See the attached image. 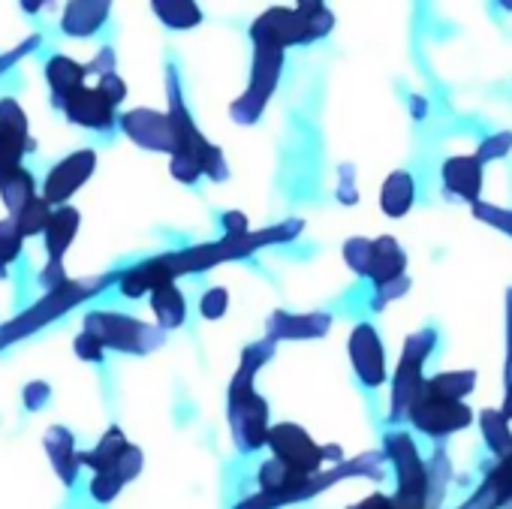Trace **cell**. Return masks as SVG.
<instances>
[{"mask_svg": "<svg viewBox=\"0 0 512 509\" xmlns=\"http://www.w3.org/2000/svg\"><path fill=\"white\" fill-rule=\"evenodd\" d=\"M43 443H46V452H49L52 467H55V473L61 476V482H64V485H73L76 476H79V467H82L73 434H70L64 425H52V428L46 431Z\"/></svg>", "mask_w": 512, "mask_h": 509, "instance_id": "cell-15", "label": "cell"}, {"mask_svg": "<svg viewBox=\"0 0 512 509\" xmlns=\"http://www.w3.org/2000/svg\"><path fill=\"white\" fill-rule=\"evenodd\" d=\"M256 55H253V73H250V85L247 91L235 100L232 106V118L235 121H256L263 115L269 97L278 88L281 79V67H284V49L281 46H269V43H253Z\"/></svg>", "mask_w": 512, "mask_h": 509, "instance_id": "cell-5", "label": "cell"}, {"mask_svg": "<svg viewBox=\"0 0 512 509\" xmlns=\"http://www.w3.org/2000/svg\"><path fill=\"white\" fill-rule=\"evenodd\" d=\"M269 446L275 449V458L287 461L290 467H296V470H302L308 476H314L323 467L326 455H338L341 458V449L338 446H317L311 440V434L305 428L293 425V422L275 425L269 431Z\"/></svg>", "mask_w": 512, "mask_h": 509, "instance_id": "cell-8", "label": "cell"}, {"mask_svg": "<svg viewBox=\"0 0 512 509\" xmlns=\"http://www.w3.org/2000/svg\"><path fill=\"white\" fill-rule=\"evenodd\" d=\"M73 347H76V356H79L82 362H103L106 347H103L91 332H82V335L73 341Z\"/></svg>", "mask_w": 512, "mask_h": 509, "instance_id": "cell-30", "label": "cell"}, {"mask_svg": "<svg viewBox=\"0 0 512 509\" xmlns=\"http://www.w3.org/2000/svg\"><path fill=\"white\" fill-rule=\"evenodd\" d=\"M19 4H22V10H25L28 16H34V13H40V10L49 4V0H19Z\"/></svg>", "mask_w": 512, "mask_h": 509, "instance_id": "cell-36", "label": "cell"}, {"mask_svg": "<svg viewBox=\"0 0 512 509\" xmlns=\"http://www.w3.org/2000/svg\"><path fill=\"white\" fill-rule=\"evenodd\" d=\"M37 142L28 133V115L16 100H0V178L22 166L25 154H31Z\"/></svg>", "mask_w": 512, "mask_h": 509, "instance_id": "cell-9", "label": "cell"}, {"mask_svg": "<svg viewBox=\"0 0 512 509\" xmlns=\"http://www.w3.org/2000/svg\"><path fill=\"white\" fill-rule=\"evenodd\" d=\"M503 416H506V419H512V383H509V389H506V401H503Z\"/></svg>", "mask_w": 512, "mask_h": 509, "instance_id": "cell-38", "label": "cell"}, {"mask_svg": "<svg viewBox=\"0 0 512 509\" xmlns=\"http://www.w3.org/2000/svg\"><path fill=\"white\" fill-rule=\"evenodd\" d=\"M154 16L172 31H190L202 22V10L196 0H151Z\"/></svg>", "mask_w": 512, "mask_h": 509, "instance_id": "cell-21", "label": "cell"}, {"mask_svg": "<svg viewBox=\"0 0 512 509\" xmlns=\"http://www.w3.org/2000/svg\"><path fill=\"white\" fill-rule=\"evenodd\" d=\"M226 305H229L226 290H208L205 299H202V305H199V311H202V317H208V320H220V317L226 314Z\"/></svg>", "mask_w": 512, "mask_h": 509, "instance_id": "cell-31", "label": "cell"}, {"mask_svg": "<svg viewBox=\"0 0 512 509\" xmlns=\"http://www.w3.org/2000/svg\"><path fill=\"white\" fill-rule=\"evenodd\" d=\"M272 356V344H260L250 347L241 359V368L232 380L229 389V425H232V437L235 446L241 452H253L269 443V404L253 392V374L266 359Z\"/></svg>", "mask_w": 512, "mask_h": 509, "instance_id": "cell-1", "label": "cell"}, {"mask_svg": "<svg viewBox=\"0 0 512 509\" xmlns=\"http://www.w3.org/2000/svg\"><path fill=\"white\" fill-rule=\"evenodd\" d=\"M109 7H112V0H70L61 19V31L76 40L94 37L109 19Z\"/></svg>", "mask_w": 512, "mask_h": 509, "instance_id": "cell-14", "label": "cell"}, {"mask_svg": "<svg viewBox=\"0 0 512 509\" xmlns=\"http://www.w3.org/2000/svg\"><path fill=\"white\" fill-rule=\"evenodd\" d=\"M97 166V154L91 148H82L70 157H64L58 166H52V172L46 175V184H43V196L52 202V205H67V199L91 178Z\"/></svg>", "mask_w": 512, "mask_h": 509, "instance_id": "cell-10", "label": "cell"}, {"mask_svg": "<svg viewBox=\"0 0 512 509\" xmlns=\"http://www.w3.org/2000/svg\"><path fill=\"white\" fill-rule=\"evenodd\" d=\"M52 202L43 196V193H37L13 220L19 223V229H22V235L25 238H34V235H40V232H46V226H49V220H52Z\"/></svg>", "mask_w": 512, "mask_h": 509, "instance_id": "cell-24", "label": "cell"}, {"mask_svg": "<svg viewBox=\"0 0 512 509\" xmlns=\"http://www.w3.org/2000/svg\"><path fill=\"white\" fill-rule=\"evenodd\" d=\"M473 383H476V374L473 371H449V374H437L431 377L425 386L437 395H446V398H464L473 392Z\"/></svg>", "mask_w": 512, "mask_h": 509, "instance_id": "cell-25", "label": "cell"}, {"mask_svg": "<svg viewBox=\"0 0 512 509\" xmlns=\"http://www.w3.org/2000/svg\"><path fill=\"white\" fill-rule=\"evenodd\" d=\"M85 332H91L103 347L133 356H145L163 344V329H154L115 311H91L85 317Z\"/></svg>", "mask_w": 512, "mask_h": 509, "instance_id": "cell-4", "label": "cell"}, {"mask_svg": "<svg viewBox=\"0 0 512 509\" xmlns=\"http://www.w3.org/2000/svg\"><path fill=\"white\" fill-rule=\"evenodd\" d=\"M67 284V269H64V260H49L46 269L40 272V287L43 290H58Z\"/></svg>", "mask_w": 512, "mask_h": 509, "instance_id": "cell-33", "label": "cell"}, {"mask_svg": "<svg viewBox=\"0 0 512 509\" xmlns=\"http://www.w3.org/2000/svg\"><path fill=\"white\" fill-rule=\"evenodd\" d=\"M124 485H127V482H124L118 473L100 470V473H94V479H91V497H94L97 503H112V500L121 494Z\"/></svg>", "mask_w": 512, "mask_h": 509, "instance_id": "cell-28", "label": "cell"}, {"mask_svg": "<svg viewBox=\"0 0 512 509\" xmlns=\"http://www.w3.org/2000/svg\"><path fill=\"white\" fill-rule=\"evenodd\" d=\"M497 4H500L503 10H509V13H512V0H497Z\"/></svg>", "mask_w": 512, "mask_h": 509, "instance_id": "cell-39", "label": "cell"}, {"mask_svg": "<svg viewBox=\"0 0 512 509\" xmlns=\"http://www.w3.org/2000/svg\"><path fill=\"white\" fill-rule=\"evenodd\" d=\"M40 43H43V37H40V34H34V37H28L22 46H16V49H10V52L0 55V76H4L10 67H16L25 55H31L34 49H40Z\"/></svg>", "mask_w": 512, "mask_h": 509, "instance_id": "cell-29", "label": "cell"}, {"mask_svg": "<svg viewBox=\"0 0 512 509\" xmlns=\"http://www.w3.org/2000/svg\"><path fill=\"white\" fill-rule=\"evenodd\" d=\"M22 229L13 217L0 220V278H7V266L22 257Z\"/></svg>", "mask_w": 512, "mask_h": 509, "instance_id": "cell-26", "label": "cell"}, {"mask_svg": "<svg viewBox=\"0 0 512 509\" xmlns=\"http://www.w3.org/2000/svg\"><path fill=\"white\" fill-rule=\"evenodd\" d=\"M109 284H112V278L103 275V278H91V281H67L64 287L49 290V296H43V302H37L34 308H28L25 314H19L7 326H0V350L16 344V341H22V338H28V335H34L43 326H49L52 320H58L61 314H67L79 302L97 296Z\"/></svg>", "mask_w": 512, "mask_h": 509, "instance_id": "cell-2", "label": "cell"}, {"mask_svg": "<svg viewBox=\"0 0 512 509\" xmlns=\"http://www.w3.org/2000/svg\"><path fill=\"white\" fill-rule=\"evenodd\" d=\"M0 196H4V205L10 211V217H16L34 196H37V181L25 166H16L13 172H7L0 178Z\"/></svg>", "mask_w": 512, "mask_h": 509, "instance_id": "cell-19", "label": "cell"}, {"mask_svg": "<svg viewBox=\"0 0 512 509\" xmlns=\"http://www.w3.org/2000/svg\"><path fill=\"white\" fill-rule=\"evenodd\" d=\"M407 419L413 422V428H419L428 437H446L452 431L467 428L473 422V413L458 398H446V395H437L428 386H422Z\"/></svg>", "mask_w": 512, "mask_h": 509, "instance_id": "cell-7", "label": "cell"}, {"mask_svg": "<svg viewBox=\"0 0 512 509\" xmlns=\"http://www.w3.org/2000/svg\"><path fill=\"white\" fill-rule=\"evenodd\" d=\"M112 70H115V52H112V49H103V52L88 64V76H91V73H100V76H103V73H112Z\"/></svg>", "mask_w": 512, "mask_h": 509, "instance_id": "cell-35", "label": "cell"}, {"mask_svg": "<svg viewBox=\"0 0 512 509\" xmlns=\"http://www.w3.org/2000/svg\"><path fill=\"white\" fill-rule=\"evenodd\" d=\"M61 109H64V115H67L73 124H79V127H85V130H109V127L115 124V109H118V103H112V100L103 94L100 85H94V88L82 85L79 91H73V94L61 103Z\"/></svg>", "mask_w": 512, "mask_h": 509, "instance_id": "cell-11", "label": "cell"}, {"mask_svg": "<svg viewBox=\"0 0 512 509\" xmlns=\"http://www.w3.org/2000/svg\"><path fill=\"white\" fill-rule=\"evenodd\" d=\"M350 359H353V368L365 386H371V389L383 386L386 356H383V344H380L374 326H368V323L356 326V332L350 335Z\"/></svg>", "mask_w": 512, "mask_h": 509, "instance_id": "cell-13", "label": "cell"}, {"mask_svg": "<svg viewBox=\"0 0 512 509\" xmlns=\"http://www.w3.org/2000/svg\"><path fill=\"white\" fill-rule=\"evenodd\" d=\"M434 350V332H419L413 338H407L398 371H395V383H392V422L407 419L416 395L422 392V365L428 359V353Z\"/></svg>", "mask_w": 512, "mask_h": 509, "instance_id": "cell-6", "label": "cell"}, {"mask_svg": "<svg viewBox=\"0 0 512 509\" xmlns=\"http://www.w3.org/2000/svg\"><path fill=\"white\" fill-rule=\"evenodd\" d=\"M299 10L302 13H320L326 7H323V0H299Z\"/></svg>", "mask_w": 512, "mask_h": 509, "instance_id": "cell-37", "label": "cell"}, {"mask_svg": "<svg viewBox=\"0 0 512 509\" xmlns=\"http://www.w3.org/2000/svg\"><path fill=\"white\" fill-rule=\"evenodd\" d=\"M127 437H124V431L118 428V425H112L106 434H103V440L91 449V452H79V461L85 464V467H91L94 473H100V470H112L115 473V467H118V461L124 458V452H127Z\"/></svg>", "mask_w": 512, "mask_h": 509, "instance_id": "cell-18", "label": "cell"}, {"mask_svg": "<svg viewBox=\"0 0 512 509\" xmlns=\"http://www.w3.org/2000/svg\"><path fill=\"white\" fill-rule=\"evenodd\" d=\"M85 79H88V67L79 64V61H73V58H67V55H55L46 64V82L52 88V100H55L58 109H61V103L73 91H79L85 85Z\"/></svg>", "mask_w": 512, "mask_h": 509, "instance_id": "cell-16", "label": "cell"}, {"mask_svg": "<svg viewBox=\"0 0 512 509\" xmlns=\"http://www.w3.org/2000/svg\"><path fill=\"white\" fill-rule=\"evenodd\" d=\"M79 220H82V214L73 205H61L52 214V220H49V226L43 232L49 260H64V253L70 250V244H73V238L79 232Z\"/></svg>", "mask_w": 512, "mask_h": 509, "instance_id": "cell-17", "label": "cell"}, {"mask_svg": "<svg viewBox=\"0 0 512 509\" xmlns=\"http://www.w3.org/2000/svg\"><path fill=\"white\" fill-rule=\"evenodd\" d=\"M121 130L148 151H169L175 154V127L169 115L151 112V109H133L121 115Z\"/></svg>", "mask_w": 512, "mask_h": 509, "instance_id": "cell-12", "label": "cell"}, {"mask_svg": "<svg viewBox=\"0 0 512 509\" xmlns=\"http://www.w3.org/2000/svg\"><path fill=\"white\" fill-rule=\"evenodd\" d=\"M97 85L103 88V94H106L112 103H121V100L127 97V85H124V79H121L115 70H112V73H103Z\"/></svg>", "mask_w": 512, "mask_h": 509, "instance_id": "cell-34", "label": "cell"}, {"mask_svg": "<svg viewBox=\"0 0 512 509\" xmlns=\"http://www.w3.org/2000/svg\"><path fill=\"white\" fill-rule=\"evenodd\" d=\"M25 407L31 410V413H37V410H43L46 404H49V398H52V389H49V383H43V380H37V383H28L25 386Z\"/></svg>", "mask_w": 512, "mask_h": 509, "instance_id": "cell-32", "label": "cell"}, {"mask_svg": "<svg viewBox=\"0 0 512 509\" xmlns=\"http://www.w3.org/2000/svg\"><path fill=\"white\" fill-rule=\"evenodd\" d=\"M482 434H485V443L488 449L503 458L512 452V431H509V419L503 416V410H485L482 413Z\"/></svg>", "mask_w": 512, "mask_h": 509, "instance_id": "cell-22", "label": "cell"}, {"mask_svg": "<svg viewBox=\"0 0 512 509\" xmlns=\"http://www.w3.org/2000/svg\"><path fill=\"white\" fill-rule=\"evenodd\" d=\"M443 172H446V187H458V196H464V199H467L464 181L479 187V157H455L446 163Z\"/></svg>", "mask_w": 512, "mask_h": 509, "instance_id": "cell-27", "label": "cell"}, {"mask_svg": "<svg viewBox=\"0 0 512 509\" xmlns=\"http://www.w3.org/2000/svg\"><path fill=\"white\" fill-rule=\"evenodd\" d=\"M151 308L157 314L160 329H178L187 320V302L175 284H163V287L151 290Z\"/></svg>", "mask_w": 512, "mask_h": 509, "instance_id": "cell-20", "label": "cell"}, {"mask_svg": "<svg viewBox=\"0 0 512 509\" xmlns=\"http://www.w3.org/2000/svg\"><path fill=\"white\" fill-rule=\"evenodd\" d=\"M413 196H416V187H413L410 175L395 172L383 187V211L392 214V217H401L413 205Z\"/></svg>", "mask_w": 512, "mask_h": 509, "instance_id": "cell-23", "label": "cell"}, {"mask_svg": "<svg viewBox=\"0 0 512 509\" xmlns=\"http://www.w3.org/2000/svg\"><path fill=\"white\" fill-rule=\"evenodd\" d=\"M335 28V16L329 10L320 13H302L299 7H275L269 13H263L253 22L250 37L253 43H269V46H305L314 43L320 37H326Z\"/></svg>", "mask_w": 512, "mask_h": 509, "instance_id": "cell-3", "label": "cell"}]
</instances>
